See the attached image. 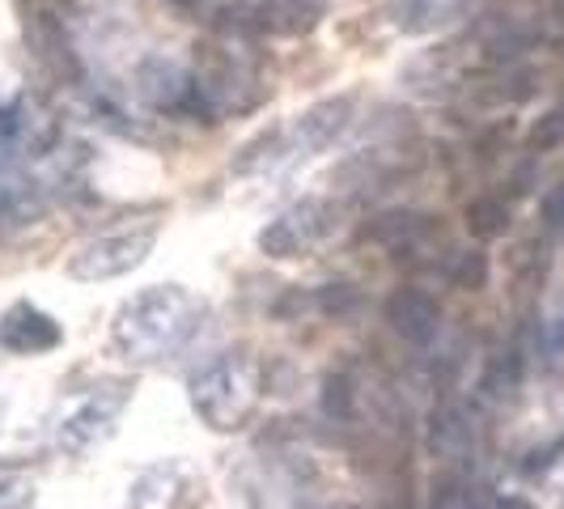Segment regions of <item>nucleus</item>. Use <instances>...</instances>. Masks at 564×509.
Instances as JSON below:
<instances>
[{"instance_id":"obj_10","label":"nucleus","mask_w":564,"mask_h":509,"mask_svg":"<svg viewBox=\"0 0 564 509\" xmlns=\"http://www.w3.org/2000/svg\"><path fill=\"white\" fill-rule=\"evenodd\" d=\"M463 9V0H395V26L408 34L446 26L454 13Z\"/></svg>"},{"instance_id":"obj_5","label":"nucleus","mask_w":564,"mask_h":509,"mask_svg":"<svg viewBox=\"0 0 564 509\" xmlns=\"http://www.w3.org/2000/svg\"><path fill=\"white\" fill-rule=\"evenodd\" d=\"M158 247V226H128V229H111V234H98L82 242L77 251L68 254V277L85 284L98 281H115V277H128L137 272L149 251Z\"/></svg>"},{"instance_id":"obj_14","label":"nucleus","mask_w":564,"mask_h":509,"mask_svg":"<svg viewBox=\"0 0 564 509\" xmlns=\"http://www.w3.org/2000/svg\"><path fill=\"white\" fill-rule=\"evenodd\" d=\"M318 306H323V314H348L352 306H357V293H352V284H327L323 289V297H318Z\"/></svg>"},{"instance_id":"obj_18","label":"nucleus","mask_w":564,"mask_h":509,"mask_svg":"<svg viewBox=\"0 0 564 509\" xmlns=\"http://www.w3.org/2000/svg\"><path fill=\"white\" fill-rule=\"evenodd\" d=\"M336 509H357V506H336Z\"/></svg>"},{"instance_id":"obj_17","label":"nucleus","mask_w":564,"mask_h":509,"mask_svg":"<svg viewBox=\"0 0 564 509\" xmlns=\"http://www.w3.org/2000/svg\"><path fill=\"white\" fill-rule=\"evenodd\" d=\"M18 506V488L13 484H0V509H13Z\"/></svg>"},{"instance_id":"obj_2","label":"nucleus","mask_w":564,"mask_h":509,"mask_svg":"<svg viewBox=\"0 0 564 509\" xmlns=\"http://www.w3.org/2000/svg\"><path fill=\"white\" fill-rule=\"evenodd\" d=\"M357 119V94H336L293 115L284 128H272L251 144H242V153L234 158V174H268V170L297 166L306 158L327 153L332 144L352 128Z\"/></svg>"},{"instance_id":"obj_15","label":"nucleus","mask_w":564,"mask_h":509,"mask_svg":"<svg viewBox=\"0 0 564 509\" xmlns=\"http://www.w3.org/2000/svg\"><path fill=\"white\" fill-rule=\"evenodd\" d=\"M174 9H183V13H196V18H221V9H226L229 0H170Z\"/></svg>"},{"instance_id":"obj_7","label":"nucleus","mask_w":564,"mask_h":509,"mask_svg":"<svg viewBox=\"0 0 564 509\" xmlns=\"http://www.w3.org/2000/svg\"><path fill=\"white\" fill-rule=\"evenodd\" d=\"M0 344L18 357H39V353H52L64 344L59 323L47 311H39L34 302H13L9 311L0 314Z\"/></svg>"},{"instance_id":"obj_9","label":"nucleus","mask_w":564,"mask_h":509,"mask_svg":"<svg viewBox=\"0 0 564 509\" xmlns=\"http://www.w3.org/2000/svg\"><path fill=\"white\" fill-rule=\"evenodd\" d=\"M366 238H373L395 259H416L433 247L437 226H433V217H421V213H382L366 226Z\"/></svg>"},{"instance_id":"obj_8","label":"nucleus","mask_w":564,"mask_h":509,"mask_svg":"<svg viewBox=\"0 0 564 509\" xmlns=\"http://www.w3.org/2000/svg\"><path fill=\"white\" fill-rule=\"evenodd\" d=\"M387 323L408 344L424 348V344H433L437 332H442V306H437L433 293H424L416 284H403V289L391 293V302H387Z\"/></svg>"},{"instance_id":"obj_4","label":"nucleus","mask_w":564,"mask_h":509,"mask_svg":"<svg viewBox=\"0 0 564 509\" xmlns=\"http://www.w3.org/2000/svg\"><path fill=\"white\" fill-rule=\"evenodd\" d=\"M128 403H132V382L128 378H98L89 387L68 391L59 399V412L52 421L56 451L73 454V458L94 454L115 433V424H119Z\"/></svg>"},{"instance_id":"obj_12","label":"nucleus","mask_w":564,"mask_h":509,"mask_svg":"<svg viewBox=\"0 0 564 509\" xmlns=\"http://www.w3.org/2000/svg\"><path fill=\"white\" fill-rule=\"evenodd\" d=\"M467 226L480 238H497L509 226V208L501 199H476V204H467Z\"/></svg>"},{"instance_id":"obj_6","label":"nucleus","mask_w":564,"mask_h":509,"mask_svg":"<svg viewBox=\"0 0 564 509\" xmlns=\"http://www.w3.org/2000/svg\"><path fill=\"white\" fill-rule=\"evenodd\" d=\"M336 204L332 199L306 196L276 213L268 226L259 229V251L272 259H302L314 254L332 234H336Z\"/></svg>"},{"instance_id":"obj_1","label":"nucleus","mask_w":564,"mask_h":509,"mask_svg":"<svg viewBox=\"0 0 564 509\" xmlns=\"http://www.w3.org/2000/svg\"><path fill=\"white\" fill-rule=\"evenodd\" d=\"M208 323V302L183 284H149L111 318L115 353L132 366H166L183 357Z\"/></svg>"},{"instance_id":"obj_11","label":"nucleus","mask_w":564,"mask_h":509,"mask_svg":"<svg viewBox=\"0 0 564 509\" xmlns=\"http://www.w3.org/2000/svg\"><path fill=\"white\" fill-rule=\"evenodd\" d=\"M352 408H357V382L348 373H332L327 378V391H323V412L332 421H348Z\"/></svg>"},{"instance_id":"obj_3","label":"nucleus","mask_w":564,"mask_h":509,"mask_svg":"<svg viewBox=\"0 0 564 509\" xmlns=\"http://www.w3.org/2000/svg\"><path fill=\"white\" fill-rule=\"evenodd\" d=\"M187 399L199 424L213 433H238L254 421L263 403V366L251 348H226L208 357L187 378Z\"/></svg>"},{"instance_id":"obj_13","label":"nucleus","mask_w":564,"mask_h":509,"mask_svg":"<svg viewBox=\"0 0 564 509\" xmlns=\"http://www.w3.org/2000/svg\"><path fill=\"white\" fill-rule=\"evenodd\" d=\"M446 277H451L458 289H480L488 281V263H484L480 251H458L451 254V263H446Z\"/></svg>"},{"instance_id":"obj_16","label":"nucleus","mask_w":564,"mask_h":509,"mask_svg":"<svg viewBox=\"0 0 564 509\" xmlns=\"http://www.w3.org/2000/svg\"><path fill=\"white\" fill-rule=\"evenodd\" d=\"M543 217H547V226L564 234V183L561 187H552V196L543 199Z\"/></svg>"}]
</instances>
